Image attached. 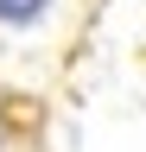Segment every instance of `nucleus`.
<instances>
[{
  "instance_id": "f257e3e1",
  "label": "nucleus",
  "mask_w": 146,
  "mask_h": 152,
  "mask_svg": "<svg viewBox=\"0 0 146 152\" xmlns=\"http://www.w3.org/2000/svg\"><path fill=\"white\" fill-rule=\"evenodd\" d=\"M45 13V0H0V26H32Z\"/></svg>"
},
{
  "instance_id": "f03ea898",
  "label": "nucleus",
  "mask_w": 146,
  "mask_h": 152,
  "mask_svg": "<svg viewBox=\"0 0 146 152\" xmlns=\"http://www.w3.org/2000/svg\"><path fill=\"white\" fill-rule=\"evenodd\" d=\"M0 152H7V114H0Z\"/></svg>"
}]
</instances>
